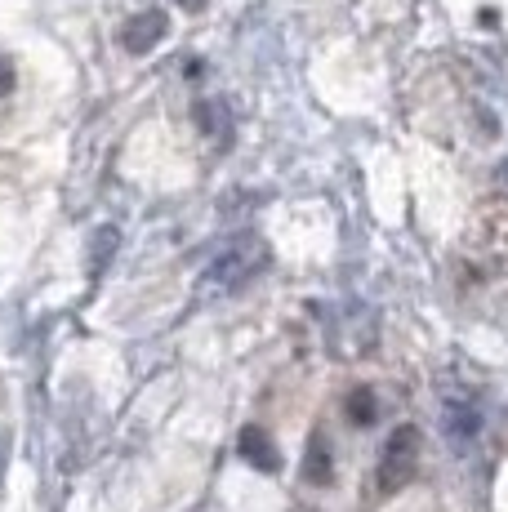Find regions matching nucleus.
<instances>
[{
  "mask_svg": "<svg viewBox=\"0 0 508 512\" xmlns=\"http://www.w3.org/2000/svg\"><path fill=\"white\" fill-rule=\"evenodd\" d=\"M116 245H121V232H116V228H99V232H94V241H90V272H94V277H103L107 259L116 254Z\"/></svg>",
  "mask_w": 508,
  "mask_h": 512,
  "instance_id": "0eeeda50",
  "label": "nucleus"
},
{
  "mask_svg": "<svg viewBox=\"0 0 508 512\" xmlns=\"http://www.w3.org/2000/svg\"><path fill=\"white\" fill-rule=\"evenodd\" d=\"M304 477L312 481V486H326V481H330V446H326V437H321V432H312V441H308Z\"/></svg>",
  "mask_w": 508,
  "mask_h": 512,
  "instance_id": "423d86ee",
  "label": "nucleus"
},
{
  "mask_svg": "<svg viewBox=\"0 0 508 512\" xmlns=\"http://www.w3.org/2000/svg\"><path fill=\"white\" fill-rule=\"evenodd\" d=\"M263 268H268V245L254 232H246L223 245V254L210 263V277H214V285H228L232 290V285H246L250 277H259Z\"/></svg>",
  "mask_w": 508,
  "mask_h": 512,
  "instance_id": "f257e3e1",
  "label": "nucleus"
},
{
  "mask_svg": "<svg viewBox=\"0 0 508 512\" xmlns=\"http://www.w3.org/2000/svg\"><path fill=\"white\" fill-rule=\"evenodd\" d=\"M14 81H18L14 63H9V58H0V98H5L9 90H14Z\"/></svg>",
  "mask_w": 508,
  "mask_h": 512,
  "instance_id": "1a4fd4ad",
  "label": "nucleus"
},
{
  "mask_svg": "<svg viewBox=\"0 0 508 512\" xmlns=\"http://www.w3.org/2000/svg\"><path fill=\"white\" fill-rule=\"evenodd\" d=\"M348 419H353L357 428L375 423V392H370V388H357L353 397H348Z\"/></svg>",
  "mask_w": 508,
  "mask_h": 512,
  "instance_id": "6e6552de",
  "label": "nucleus"
},
{
  "mask_svg": "<svg viewBox=\"0 0 508 512\" xmlns=\"http://www.w3.org/2000/svg\"><path fill=\"white\" fill-rule=\"evenodd\" d=\"M419 468V432L402 423V428H393V437L384 441V459H379V486H384V495H393V490H402L410 477H415Z\"/></svg>",
  "mask_w": 508,
  "mask_h": 512,
  "instance_id": "f03ea898",
  "label": "nucleus"
},
{
  "mask_svg": "<svg viewBox=\"0 0 508 512\" xmlns=\"http://www.w3.org/2000/svg\"><path fill=\"white\" fill-rule=\"evenodd\" d=\"M192 116H197L201 134H210L214 143H228V134H232V116H228V107H223L219 98H201V103L192 107Z\"/></svg>",
  "mask_w": 508,
  "mask_h": 512,
  "instance_id": "39448f33",
  "label": "nucleus"
},
{
  "mask_svg": "<svg viewBox=\"0 0 508 512\" xmlns=\"http://www.w3.org/2000/svg\"><path fill=\"white\" fill-rule=\"evenodd\" d=\"M5 464H9V446H5V437H0V486H5Z\"/></svg>",
  "mask_w": 508,
  "mask_h": 512,
  "instance_id": "9d476101",
  "label": "nucleus"
},
{
  "mask_svg": "<svg viewBox=\"0 0 508 512\" xmlns=\"http://www.w3.org/2000/svg\"><path fill=\"white\" fill-rule=\"evenodd\" d=\"M165 32H170V18H165L161 9H143V14H134L130 23L121 27V45L130 49V54H152V49L165 41Z\"/></svg>",
  "mask_w": 508,
  "mask_h": 512,
  "instance_id": "7ed1b4c3",
  "label": "nucleus"
},
{
  "mask_svg": "<svg viewBox=\"0 0 508 512\" xmlns=\"http://www.w3.org/2000/svg\"><path fill=\"white\" fill-rule=\"evenodd\" d=\"M237 446H241V455H246L259 472H277V468H281L277 446H272V437H268L263 428H241V441H237Z\"/></svg>",
  "mask_w": 508,
  "mask_h": 512,
  "instance_id": "20e7f679",
  "label": "nucleus"
}]
</instances>
